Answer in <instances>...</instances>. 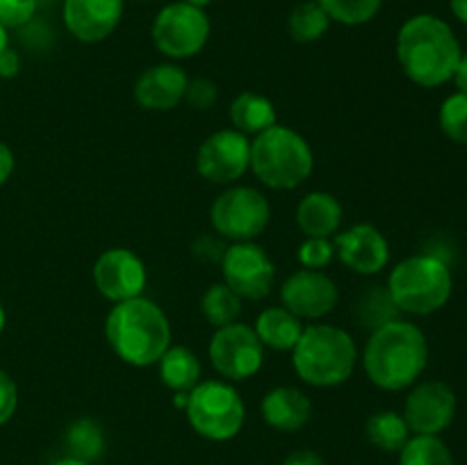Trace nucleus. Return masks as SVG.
Wrapping results in <instances>:
<instances>
[{
  "label": "nucleus",
  "mask_w": 467,
  "mask_h": 465,
  "mask_svg": "<svg viewBox=\"0 0 467 465\" xmlns=\"http://www.w3.org/2000/svg\"><path fill=\"white\" fill-rule=\"evenodd\" d=\"M331 27V18L317 5V0H304L296 5L287 16V32L296 44H313L319 41Z\"/></svg>",
  "instance_id": "25"
},
{
  "label": "nucleus",
  "mask_w": 467,
  "mask_h": 465,
  "mask_svg": "<svg viewBox=\"0 0 467 465\" xmlns=\"http://www.w3.org/2000/svg\"><path fill=\"white\" fill-rule=\"evenodd\" d=\"M223 283L242 299L263 301L269 296L276 269L263 246L255 242H233L222 258Z\"/></svg>",
  "instance_id": "11"
},
{
  "label": "nucleus",
  "mask_w": 467,
  "mask_h": 465,
  "mask_svg": "<svg viewBox=\"0 0 467 465\" xmlns=\"http://www.w3.org/2000/svg\"><path fill=\"white\" fill-rule=\"evenodd\" d=\"M456 415V395L447 383L424 381L406 397L404 419L415 436H438Z\"/></svg>",
  "instance_id": "13"
},
{
  "label": "nucleus",
  "mask_w": 467,
  "mask_h": 465,
  "mask_svg": "<svg viewBox=\"0 0 467 465\" xmlns=\"http://www.w3.org/2000/svg\"><path fill=\"white\" fill-rule=\"evenodd\" d=\"M328 18L342 26H365L383 7V0H317Z\"/></svg>",
  "instance_id": "29"
},
{
  "label": "nucleus",
  "mask_w": 467,
  "mask_h": 465,
  "mask_svg": "<svg viewBox=\"0 0 467 465\" xmlns=\"http://www.w3.org/2000/svg\"><path fill=\"white\" fill-rule=\"evenodd\" d=\"M249 169L272 190H295L313 173L315 155L299 132L276 123L254 137Z\"/></svg>",
  "instance_id": "5"
},
{
  "label": "nucleus",
  "mask_w": 467,
  "mask_h": 465,
  "mask_svg": "<svg viewBox=\"0 0 467 465\" xmlns=\"http://www.w3.org/2000/svg\"><path fill=\"white\" fill-rule=\"evenodd\" d=\"M451 80L456 82V87H459V91H463V94H467V53L461 55L459 67H456L454 78H451Z\"/></svg>",
  "instance_id": "38"
},
{
  "label": "nucleus",
  "mask_w": 467,
  "mask_h": 465,
  "mask_svg": "<svg viewBox=\"0 0 467 465\" xmlns=\"http://www.w3.org/2000/svg\"><path fill=\"white\" fill-rule=\"evenodd\" d=\"M187 82L190 78L178 64H155L137 78L132 94L140 108L167 112L185 98Z\"/></svg>",
  "instance_id": "18"
},
{
  "label": "nucleus",
  "mask_w": 467,
  "mask_h": 465,
  "mask_svg": "<svg viewBox=\"0 0 467 465\" xmlns=\"http://www.w3.org/2000/svg\"><path fill=\"white\" fill-rule=\"evenodd\" d=\"M214 231L233 242H254L272 222V205L263 191L254 187H228L210 208Z\"/></svg>",
  "instance_id": "9"
},
{
  "label": "nucleus",
  "mask_w": 467,
  "mask_h": 465,
  "mask_svg": "<svg viewBox=\"0 0 467 465\" xmlns=\"http://www.w3.org/2000/svg\"><path fill=\"white\" fill-rule=\"evenodd\" d=\"M21 71V57H18L16 50L7 48L0 53V78H14Z\"/></svg>",
  "instance_id": "35"
},
{
  "label": "nucleus",
  "mask_w": 467,
  "mask_h": 465,
  "mask_svg": "<svg viewBox=\"0 0 467 465\" xmlns=\"http://www.w3.org/2000/svg\"><path fill=\"white\" fill-rule=\"evenodd\" d=\"M208 356L217 374L226 381H246L255 377L265 363V345L246 324L233 322L214 328Z\"/></svg>",
  "instance_id": "10"
},
{
  "label": "nucleus",
  "mask_w": 467,
  "mask_h": 465,
  "mask_svg": "<svg viewBox=\"0 0 467 465\" xmlns=\"http://www.w3.org/2000/svg\"><path fill=\"white\" fill-rule=\"evenodd\" d=\"M454 278L442 258L418 253L401 260L388 276V292L395 305L410 315H431L445 308Z\"/></svg>",
  "instance_id": "6"
},
{
  "label": "nucleus",
  "mask_w": 467,
  "mask_h": 465,
  "mask_svg": "<svg viewBox=\"0 0 467 465\" xmlns=\"http://www.w3.org/2000/svg\"><path fill=\"white\" fill-rule=\"evenodd\" d=\"M160 378L173 392H190L201 381V363L192 349L171 345L158 360Z\"/></svg>",
  "instance_id": "23"
},
{
  "label": "nucleus",
  "mask_w": 467,
  "mask_h": 465,
  "mask_svg": "<svg viewBox=\"0 0 467 465\" xmlns=\"http://www.w3.org/2000/svg\"><path fill=\"white\" fill-rule=\"evenodd\" d=\"M14 173V153L5 141H0V187L9 181Z\"/></svg>",
  "instance_id": "37"
},
{
  "label": "nucleus",
  "mask_w": 467,
  "mask_h": 465,
  "mask_svg": "<svg viewBox=\"0 0 467 465\" xmlns=\"http://www.w3.org/2000/svg\"><path fill=\"white\" fill-rule=\"evenodd\" d=\"M336 255L347 269L360 276H374L390 263V244L372 223H356L336 235Z\"/></svg>",
  "instance_id": "16"
},
{
  "label": "nucleus",
  "mask_w": 467,
  "mask_h": 465,
  "mask_svg": "<svg viewBox=\"0 0 467 465\" xmlns=\"http://www.w3.org/2000/svg\"><path fill=\"white\" fill-rule=\"evenodd\" d=\"M187 419L199 436L208 440H231L244 424V401L231 381H199L187 392Z\"/></svg>",
  "instance_id": "7"
},
{
  "label": "nucleus",
  "mask_w": 467,
  "mask_h": 465,
  "mask_svg": "<svg viewBox=\"0 0 467 465\" xmlns=\"http://www.w3.org/2000/svg\"><path fill=\"white\" fill-rule=\"evenodd\" d=\"M201 313H203L205 322L213 324L214 328L228 326L240 319L242 296L235 294L226 283H214L201 296Z\"/></svg>",
  "instance_id": "26"
},
{
  "label": "nucleus",
  "mask_w": 467,
  "mask_h": 465,
  "mask_svg": "<svg viewBox=\"0 0 467 465\" xmlns=\"http://www.w3.org/2000/svg\"><path fill=\"white\" fill-rule=\"evenodd\" d=\"M210 30L213 26L203 7L178 0L164 5L153 18L150 39L155 48L167 57L187 59L203 50L210 39Z\"/></svg>",
  "instance_id": "8"
},
{
  "label": "nucleus",
  "mask_w": 467,
  "mask_h": 465,
  "mask_svg": "<svg viewBox=\"0 0 467 465\" xmlns=\"http://www.w3.org/2000/svg\"><path fill=\"white\" fill-rule=\"evenodd\" d=\"M345 210L328 191H310L296 205V223L306 237H328L331 240L342 226Z\"/></svg>",
  "instance_id": "20"
},
{
  "label": "nucleus",
  "mask_w": 467,
  "mask_h": 465,
  "mask_svg": "<svg viewBox=\"0 0 467 465\" xmlns=\"http://www.w3.org/2000/svg\"><path fill=\"white\" fill-rule=\"evenodd\" d=\"M340 299L337 285L319 269H299L281 287V301L299 319H319L333 313Z\"/></svg>",
  "instance_id": "15"
},
{
  "label": "nucleus",
  "mask_w": 467,
  "mask_h": 465,
  "mask_svg": "<svg viewBox=\"0 0 467 465\" xmlns=\"http://www.w3.org/2000/svg\"><path fill=\"white\" fill-rule=\"evenodd\" d=\"M304 319L296 317L285 305H269L255 319V336L265 345V349L292 351L304 333Z\"/></svg>",
  "instance_id": "21"
},
{
  "label": "nucleus",
  "mask_w": 467,
  "mask_h": 465,
  "mask_svg": "<svg viewBox=\"0 0 467 465\" xmlns=\"http://www.w3.org/2000/svg\"><path fill=\"white\" fill-rule=\"evenodd\" d=\"M429 363V342L422 328L404 319H392L372 331L363 351V367L381 390L410 388Z\"/></svg>",
  "instance_id": "2"
},
{
  "label": "nucleus",
  "mask_w": 467,
  "mask_h": 465,
  "mask_svg": "<svg viewBox=\"0 0 467 465\" xmlns=\"http://www.w3.org/2000/svg\"><path fill=\"white\" fill-rule=\"evenodd\" d=\"M450 7L454 12V16L467 26V0H450Z\"/></svg>",
  "instance_id": "39"
},
{
  "label": "nucleus",
  "mask_w": 467,
  "mask_h": 465,
  "mask_svg": "<svg viewBox=\"0 0 467 465\" xmlns=\"http://www.w3.org/2000/svg\"><path fill=\"white\" fill-rule=\"evenodd\" d=\"M400 465H454V459L438 436H415L401 447Z\"/></svg>",
  "instance_id": "27"
},
{
  "label": "nucleus",
  "mask_w": 467,
  "mask_h": 465,
  "mask_svg": "<svg viewBox=\"0 0 467 465\" xmlns=\"http://www.w3.org/2000/svg\"><path fill=\"white\" fill-rule=\"evenodd\" d=\"M182 3H190V5H196V7H203L205 9V5H210V3H213V0H182Z\"/></svg>",
  "instance_id": "42"
},
{
  "label": "nucleus",
  "mask_w": 467,
  "mask_h": 465,
  "mask_svg": "<svg viewBox=\"0 0 467 465\" xmlns=\"http://www.w3.org/2000/svg\"><path fill=\"white\" fill-rule=\"evenodd\" d=\"M67 447L71 450L73 459L94 460L103 454L105 438L94 419H76L67 431Z\"/></svg>",
  "instance_id": "28"
},
{
  "label": "nucleus",
  "mask_w": 467,
  "mask_h": 465,
  "mask_svg": "<svg viewBox=\"0 0 467 465\" xmlns=\"http://www.w3.org/2000/svg\"><path fill=\"white\" fill-rule=\"evenodd\" d=\"M123 0H64L62 18L67 30L82 44L105 41L119 27Z\"/></svg>",
  "instance_id": "17"
},
{
  "label": "nucleus",
  "mask_w": 467,
  "mask_h": 465,
  "mask_svg": "<svg viewBox=\"0 0 467 465\" xmlns=\"http://www.w3.org/2000/svg\"><path fill=\"white\" fill-rule=\"evenodd\" d=\"M94 283L100 294L112 304L141 296L146 287V264L135 251L108 249L94 264Z\"/></svg>",
  "instance_id": "14"
},
{
  "label": "nucleus",
  "mask_w": 467,
  "mask_h": 465,
  "mask_svg": "<svg viewBox=\"0 0 467 465\" xmlns=\"http://www.w3.org/2000/svg\"><path fill=\"white\" fill-rule=\"evenodd\" d=\"M217 96V85H214L213 80H208V78H194V80L187 82L185 98L182 100H187V103L196 109H208L213 108Z\"/></svg>",
  "instance_id": "33"
},
{
  "label": "nucleus",
  "mask_w": 467,
  "mask_h": 465,
  "mask_svg": "<svg viewBox=\"0 0 467 465\" xmlns=\"http://www.w3.org/2000/svg\"><path fill=\"white\" fill-rule=\"evenodd\" d=\"M3 328H5V310L3 305H0V333H3Z\"/></svg>",
  "instance_id": "43"
},
{
  "label": "nucleus",
  "mask_w": 467,
  "mask_h": 465,
  "mask_svg": "<svg viewBox=\"0 0 467 465\" xmlns=\"http://www.w3.org/2000/svg\"><path fill=\"white\" fill-rule=\"evenodd\" d=\"M105 337L123 363L149 367L171 346V326L155 301L135 296L112 305L105 319Z\"/></svg>",
  "instance_id": "3"
},
{
  "label": "nucleus",
  "mask_w": 467,
  "mask_h": 465,
  "mask_svg": "<svg viewBox=\"0 0 467 465\" xmlns=\"http://www.w3.org/2000/svg\"><path fill=\"white\" fill-rule=\"evenodd\" d=\"M461 44L450 23L433 14L410 16L397 35V59L406 76L420 87H441L454 78Z\"/></svg>",
  "instance_id": "1"
},
{
  "label": "nucleus",
  "mask_w": 467,
  "mask_h": 465,
  "mask_svg": "<svg viewBox=\"0 0 467 465\" xmlns=\"http://www.w3.org/2000/svg\"><path fill=\"white\" fill-rule=\"evenodd\" d=\"M358 363L354 337L333 324H310L292 349V365L301 381L315 388H336L349 381Z\"/></svg>",
  "instance_id": "4"
},
{
  "label": "nucleus",
  "mask_w": 467,
  "mask_h": 465,
  "mask_svg": "<svg viewBox=\"0 0 467 465\" xmlns=\"http://www.w3.org/2000/svg\"><path fill=\"white\" fill-rule=\"evenodd\" d=\"M36 9V0H0V26L21 27L32 21Z\"/></svg>",
  "instance_id": "32"
},
{
  "label": "nucleus",
  "mask_w": 467,
  "mask_h": 465,
  "mask_svg": "<svg viewBox=\"0 0 467 465\" xmlns=\"http://www.w3.org/2000/svg\"><path fill=\"white\" fill-rule=\"evenodd\" d=\"M53 465H91V463H87V460H80V459H73V456H68V459L57 460V463H53Z\"/></svg>",
  "instance_id": "40"
},
{
  "label": "nucleus",
  "mask_w": 467,
  "mask_h": 465,
  "mask_svg": "<svg viewBox=\"0 0 467 465\" xmlns=\"http://www.w3.org/2000/svg\"><path fill=\"white\" fill-rule=\"evenodd\" d=\"M296 255H299V263L304 269H319L322 272L336 255V244L328 237H306Z\"/></svg>",
  "instance_id": "31"
},
{
  "label": "nucleus",
  "mask_w": 467,
  "mask_h": 465,
  "mask_svg": "<svg viewBox=\"0 0 467 465\" xmlns=\"http://www.w3.org/2000/svg\"><path fill=\"white\" fill-rule=\"evenodd\" d=\"M9 46V36H7V27L0 26V53Z\"/></svg>",
  "instance_id": "41"
},
{
  "label": "nucleus",
  "mask_w": 467,
  "mask_h": 465,
  "mask_svg": "<svg viewBox=\"0 0 467 465\" xmlns=\"http://www.w3.org/2000/svg\"><path fill=\"white\" fill-rule=\"evenodd\" d=\"M18 406V388L16 381L9 377L5 369H0V427L12 419Z\"/></svg>",
  "instance_id": "34"
},
{
  "label": "nucleus",
  "mask_w": 467,
  "mask_h": 465,
  "mask_svg": "<svg viewBox=\"0 0 467 465\" xmlns=\"http://www.w3.org/2000/svg\"><path fill=\"white\" fill-rule=\"evenodd\" d=\"M283 465H324V460L322 456L315 454V451L299 450V451H292V454L283 460Z\"/></svg>",
  "instance_id": "36"
},
{
  "label": "nucleus",
  "mask_w": 467,
  "mask_h": 465,
  "mask_svg": "<svg viewBox=\"0 0 467 465\" xmlns=\"http://www.w3.org/2000/svg\"><path fill=\"white\" fill-rule=\"evenodd\" d=\"M438 123L447 140L467 146V94L456 91V94L447 96L438 112Z\"/></svg>",
  "instance_id": "30"
},
{
  "label": "nucleus",
  "mask_w": 467,
  "mask_h": 465,
  "mask_svg": "<svg viewBox=\"0 0 467 465\" xmlns=\"http://www.w3.org/2000/svg\"><path fill=\"white\" fill-rule=\"evenodd\" d=\"M251 164V141L235 128H223L203 140L196 153V171L214 185L240 181Z\"/></svg>",
  "instance_id": "12"
},
{
  "label": "nucleus",
  "mask_w": 467,
  "mask_h": 465,
  "mask_svg": "<svg viewBox=\"0 0 467 465\" xmlns=\"http://www.w3.org/2000/svg\"><path fill=\"white\" fill-rule=\"evenodd\" d=\"M228 117H231V123L235 130H240L246 137H255L267 130V128L276 126L278 114L267 96L255 94V91H242L231 103Z\"/></svg>",
  "instance_id": "22"
},
{
  "label": "nucleus",
  "mask_w": 467,
  "mask_h": 465,
  "mask_svg": "<svg viewBox=\"0 0 467 465\" xmlns=\"http://www.w3.org/2000/svg\"><path fill=\"white\" fill-rule=\"evenodd\" d=\"M365 433L368 440L381 451H401V447L409 442L410 429L406 424L404 415L395 413V410H379V413L369 415L368 424H365Z\"/></svg>",
  "instance_id": "24"
},
{
  "label": "nucleus",
  "mask_w": 467,
  "mask_h": 465,
  "mask_svg": "<svg viewBox=\"0 0 467 465\" xmlns=\"http://www.w3.org/2000/svg\"><path fill=\"white\" fill-rule=\"evenodd\" d=\"M263 419L276 431H299L313 418V401L299 388L278 386L263 397Z\"/></svg>",
  "instance_id": "19"
}]
</instances>
